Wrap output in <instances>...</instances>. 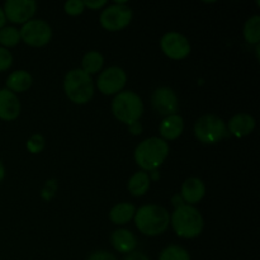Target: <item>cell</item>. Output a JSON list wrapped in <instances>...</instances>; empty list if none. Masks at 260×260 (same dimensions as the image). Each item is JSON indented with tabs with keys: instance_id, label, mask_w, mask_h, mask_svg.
Returning <instances> with one entry per match:
<instances>
[{
	"instance_id": "cell-1",
	"label": "cell",
	"mask_w": 260,
	"mask_h": 260,
	"mask_svg": "<svg viewBox=\"0 0 260 260\" xmlns=\"http://www.w3.org/2000/svg\"><path fill=\"white\" fill-rule=\"evenodd\" d=\"M135 223L141 234L157 236L164 234L170 225V215L162 206L145 205L135 212Z\"/></svg>"
},
{
	"instance_id": "cell-2",
	"label": "cell",
	"mask_w": 260,
	"mask_h": 260,
	"mask_svg": "<svg viewBox=\"0 0 260 260\" xmlns=\"http://www.w3.org/2000/svg\"><path fill=\"white\" fill-rule=\"evenodd\" d=\"M169 155V144L160 137H149L137 145L135 161L144 172L159 169Z\"/></svg>"
},
{
	"instance_id": "cell-3",
	"label": "cell",
	"mask_w": 260,
	"mask_h": 260,
	"mask_svg": "<svg viewBox=\"0 0 260 260\" xmlns=\"http://www.w3.org/2000/svg\"><path fill=\"white\" fill-rule=\"evenodd\" d=\"M170 225L179 238L193 239L201 235L205 221L194 206L184 205L175 208L170 216Z\"/></svg>"
},
{
	"instance_id": "cell-4",
	"label": "cell",
	"mask_w": 260,
	"mask_h": 260,
	"mask_svg": "<svg viewBox=\"0 0 260 260\" xmlns=\"http://www.w3.org/2000/svg\"><path fill=\"white\" fill-rule=\"evenodd\" d=\"M94 81L89 74L81 69L68 71L63 79L66 96L75 104H86L94 95Z\"/></svg>"
},
{
	"instance_id": "cell-5",
	"label": "cell",
	"mask_w": 260,
	"mask_h": 260,
	"mask_svg": "<svg viewBox=\"0 0 260 260\" xmlns=\"http://www.w3.org/2000/svg\"><path fill=\"white\" fill-rule=\"evenodd\" d=\"M112 112L119 122L129 126L141 118L144 113V103L139 94L124 90L114 96L112 102Z\"/></svg>"
},
{
	"instance_id": "cell-6",
	"label": "cell",
	"mask_w": 260,
	"mask_h": 260,
	"mask_svg": "<svg viewBox=\"0 0 260 260\" xmlns=\"http://www.w3.org/2000/svg\"><path fill=\"white\" fill-rule=\"evenodd\" d=\"M194 135L202 144L212 145L220 142L228 135V128L222 118L216 114H205L194 124Z\"/></svg>"
},
{
	"instance_id": "cell-7",
	"label": "cell",
	"mask_w": 260,
	"mask_h": 260,
	"mask_svg": "<svg viewBox=\"0 0 260 260\" xmlns=\"http://www.w3.org/2000/svg\"><path fill=\"white\" fill-rule=\"evenodd\" d=\"M134 13L126 4H112L104 8L101 14V25L109 32L124 29L131 23Z\"/></svg>"
},
{
	"instance_id": "cell-8",
	"label": "cell",
	"mask_w": 260,
	"mask_h": 260,
	"mask_svg": "<svg viewBox=\"0 0 260 260\" xmlns=\"http://www.w3.org/2000/svg\"><path fill=\"white\" fill-rule=\"evenodd\" d=\"M20 40L32 47H42L52 38V29L42 19H30L19 30Z\"/></svg>"
},
{
	"instance_id": "cell-9",
	"label": "cell",
	"mask_w": 260,
	"mask_h": 260,
	"mask_svg": "<svg viewBox=\"0 0 260 260\" xmlns=\"http://www.w3.org/2000/svg\"><path fill=\"white\" fill-rule=\"evenodd\" d=\"M127 81L126 71L118 66H111L102 71L98 76L96 86L104 95H114L121 93Z\"/></svg>"
},
{
	"instance_id": "cell-10",
	"label": "cell",
	"mask_w": 260,
	"mask_h": 260,
	"mask_svg": "<svg viewBox=\"0 0 260 260\" xmlns=\"http://www.w3.org/2000/svg\"><path fill=\"white\" fill-rule=\"evenodd\" d=\"M164 55L172 60H183L190 52V43L184 35L179 32L165 33L160 41Z\"/></svg>"
},
{
	"instance_id": "cell-11",
	"label": "cell",
	"mask_w": 260,
	"mask_h": 260,
	"mask_svg": "<svg viewBox=\"0 0 260 260\" xmlns=\"http://www.w3.org/2000/svg\"><path fill=\"white\" fill-rule=\"evenodd\" d=\"M3 10L7 20L15 24H24L36 14L37 3L35 0H8Z\"/></svg>"
},
{
	"instance_id": "cell-12",
	"label": "cell",
	"mask_w": 260,
	"mask_h": 260,
	"mask_svg": "<svg viewBox=\"0 0 260 260\" xmlns=\"http://www.w3.org/2000/svg\"><path fill=\"white\" fill-rule=\"evenodd\" d=\"M151 106L159 116H162L165 118V117L177 114L178 108H179V101L172 88L161 86L152 93Z\"/></svg>"
},
{
	"instance_id": "cell-13",
	"label": "cell",
	"mask_w": 260,
	"mask_h": 260,
	"mask_svg": "<svg viewBox=\"0 0 260 260\" xmlns=\"http://www.w3.org/2000/svg\"><path fill=\"white\" fill-rule=\"evenodd\" d=\"M20 114V102L17 94L7 88L0 89V119L14 121Z\"/></svg>"
},
{
	"instance_id": "cell-14",
	"label": "cell",
	"mask_w": 260,
	"mask_h": 260,
	"mask_svg": "<svg viewBox=\"0 0 260 260\" xmlns=\"http://www.w3.org/2000/svg\"><path fill=\"white\" fill-rule=\"evenodd\" d=\"M255 118L248 113H238L229 121V132L235 137H245L255 128Z\"/></svg>"
},
{
	"instance_id": "cell-15",
	"label": "cell",
	"mask_w": 260,
	"mask_h": 260,
	"mask_svg": "<svg viewBox=\"0 0 260 260\" xmlns=\"http://www.w3.org/2000/svg\"><path fill=\"white\" fill-rule=\"evenodd\" d=\"M206 194V187L205 183L200 179V178H188L182 185V192L180 196L184 200L185 205H196L200 202Z\"/></svg>"
},
{
	"instance_id": "cell-16",
	"label": "cell",
	"mask_w": 260,
	"mask_h": 260,
	"mask_svg": "<svg viewBox=\"0 0 260 260\" xmlns=\"http://www.w3.org/2000/svg\"><path fill=\"white\" fill-rule=\"evenodd\" d=\"M184 131V119L179 114H173V116L165 117L159 126L160 139L164 141L175 140L180 136Z\"/></svg>"
},
{
	"instance_id": "cell-17",
	"label": "cell",
	"mask_w": 260,
	"mask_h": 260,
	"mask_svg": "<svg viewBox=\"0 0 260 260\" xmlns=\"http://www.w3.org/2000/svg\"><path fill=\"white\" fill-rule=\"evenodd\" d=\"M111 244L118 253L129 254L135 250L137 240L134 234L126 229H118L111 235Z\"/></svg>"
},
{
	"instance_id": "cell-18",
	"label": "cell",
	"mask_w": 260,
	"mask_h": 260,
	"mask_svg": "<svg viewBox=\"0 0 260 260\" xmlns=\"http://www.w3.org/2000/svg\"><path fill=\"white\" fill-rule=\"evenodd\" d=\"M32 75L24 70L14 71V73H12L8 76L7 81H5L8 90H10L14 94L27 91L32 86Z\"/></svg>"
},
{
	"instance_id": "cell-19",
	"label": "cell",
	"mask_w": 260,
	"mask_h": 260,
	"mask_svg": "<svg viewBox=\"0 0 260 260\" xmlns=\"http://www.w3.org/2000/svg\"><path fill=\"white\" fill-rule=\"evenodd\" d=\"M135 212H136V207L132 203H118L109 212V220L114 225H126L135 217Z\"/></svg>"
},
{
	"instance_id": "cell-20",
	"label": "cell",
	"mask_w": 260,
	"mask_h": 260,
	"mask_svg": "<svg viewBox=\"0 0 260 260\" xmlns=\"http://www.w3.org/2000/svg\"><path fill=\"white\" fill-rule=\"evenodd\" d=\"M150 183H151V180L149 178V173L141 170V172L135 173L129 178L127 187H128L129 193L132 196H135V197H141V196L146 194V192L149 190Z\"/></svg>"
},
{
	"instance_id": "cell-21",
	"label": "cell",
	"mask_w": 260,
	"mask_h": 260,
	"mask_svg": "<svg viewBox=\"0 0 260 260\" xmlns=\"http://www.w3.org/2000/svg\"><path fill=\"white\" fill-rule=\"evenodd\" d=\"M104 63V57L98 51H89L85 53L81 60V70L91 76V74H96L102 70Z\"/></svg>"
},
{
	"instance_id": "cell-22",
	"label": "cell",
	"mask_w": 260,
	"mask_h": 260,
	"mask_svg": "<svg viewBox=\"0 0 260 260\" xmlns=\"http://www.w3.org/2000/svg\"><path fill=\"white\" fill-rule=\"evenodd\" d=\"M244 37L250 45H259L260 41V17L253 15L244 25Z\"/></svg>"
},
{
	"instance_id": "cell-23",
	"label": "cell",
	"mask_w": 260,
	"mask_h": 260,
	"mask_svg": "<svg viewBox=\"0 0 260 260\" xmlns=\"http://www.w3.org/2000/svg\"><path fill=\"white\" fill-rule=\"evenodd\" d=\"M20 42V33L14 27H4L0 29V45L7 47H14Z\"/></svg>"
},
{
	"instance_id": "cell-24",
	"label": "cell",
	"mask_w": 260,
	"mask_h": 260,
	"mask_svg": "<svg viewBox=\"0 0 260 260\" xmlns=\"http://www.w3.org/2000/svg\"><path fill=\"white\" fill-rule=\"evenodd\" d=\"M159 260H190L189 253L178 245H169L161 251Z\"/></svg>"
},
{
	"instance_id": "cell-25",
	"label": "cell",
	"mask_w": 260,
	"mask_h": 260,
	"mask_svg": "<svg viewBox=\"0 0 260 260\" xmlns=\"http://www.w3.org/2000/svg\"><path fill=\"white\" fill-rule=\"evenodd\" d=\"M84 9H85V5H84V2H81V0H69L63 5V10H65L66 14L73 15V17L80 15L84 12Z\"/></svg>"
},
{
	"instance_id": "cell-26",
	"label": "cell",
	"mask_w": 260,
	"mask_h": 260,
	"mask_svg": "<svg viewBox=\"0 0 260 260\" xmlns=\"http://www.w3.org/2000/svg\"><path fill=\"white\" fill-rule=\"evenodd\" d=\"M27 147L32 154H38L45 147V139L41 135H33L27 142Z\"/></svg>"
},
{
	"instance_id": "cell-27",
	"label": "cell",
	"mask_w": 260,
	"mask_h": 260,
	"mask_svg": "<svg viewBox=\"0 0 260 260\" xmlns=\"http://www.w3.org/2000/svg\"><path fill=\"white\" fill-rule=\"evenodd\" d=\"M13 63V56L7 48L0 47V73L8 70Z\"/></svg>"
},
{
	"instance_id": "cell-28",
	"label": "cell",
	"mask_w": 260,
	"mask_h": 260,
	"mask_svg": "<svg viewBox=\"0 0 260 260\" xmlns=\"http://www.w3.org/2000/svg\"><path fill=\"white\" fill-rule=\"evenodd\" d=\"M88 260H117V258L113 255V254L108 253V251L101 250L91 254V255L88 258Z\"/></svg>"
},
{
	"instance_id": "cell-29",
	"label": "cell",
	"mask_w": 260,
	"mask_h": 260,
	"mask_svg": "<svg viewBox=\"0 0 260 260\" xmlns=\"http://www.w3.org/2000/svg\"><path fill=\"white\" fill-rule=\"evenodd\" d=\"M107 4H108V3H107L106 0H95V2H84V5H85V8H89V9H91V10H98V9H101V8L106 7Z\"/></svg>"
},
{
	"instance_id": "cell-30",
	"label": "cell",
	"mask_w": 260,
	"mask_h": 260,
	"mask_svg": "<svg viewBox=\"0 0 260 260\" xmlns=\"http://www.w3.org/2000/svg\"><path fill=\"white\" fill-rule=\"evenodd\" d=\"M123 260H150L145 254L139 253V251H132V253L127 254V256Z\"/></svg>"
},
{
	"instance_id": "cell-31",
	"label": "cell",
	"mask_w": 260,
	"mask_h": 260,
	"mask_svg": "<svg viewBox=\"0 0 260 260\" xmlns=\"http://www.w3.org/2000/svg\"><path fill=\"white\" fill-rule=\"evenodd\" d=\"M128 129H129V132H131L132 135H135V136H137V135H140V134H141V132H142V124L140 123L139 121L134 122V123L129 124Z\"/></svg>"
},
{
	"instance_id": "cell-32",
	"label": "cell",
	"mask_w": 260,
	"mask_h": 260,
	"mask_svg": "<svg viewBox=\"0 0 260 260\" xmlns=\"http://www.w3.org/2000/svg\"><path fill=\"white\" fill-rule=\"evenodd\" d=\"M172 203H173V206H174L175 208H178V207H180V206H184L185 205L184 200H183V197H182V196H180V193H178V194L173 196V197H172Z\"/></svg>"
},
{
	"instance_id": "cell-33",
	"label": "cell",
	"mask_w": 260,
	"mask_h": 260,
	"mask_svg": "<svg viewBox=\"0 0 260 260\" xmlns=\"http://www.w3.org/2000/svg\"><path fill=\"white\" fill-rule=\"evenodd\" d=\"M149 178L150 180H159L160 179V173L156 170H151V172L149 173Z\"/></svg>"
},
{
	"instance_id": "cell-34",
	"label": "cell",
	"mask_w": 260,
	"mask_h": 260,
	"mask_svg": "<svg viewBox=\"0 0 260 260\" xmlns=\"http://www.w3.org/2000/svg\"><path fill=\"white\" fill-rule=\"evenodd\" d=\"M5 23H7V18H5L4 10H3L2 8H0V29L5 27Z\"/></svg>"
},
{
	"instance_id": "cell-35",
	"label": "cell",
	"mask_w": 260,
	"mask_h": 260,
	"mask_svg": "<svg viewBox=\"0 0 260 260\" xmlns=\"http://www.w3.org/2000/svg\"><path fill=\"white\" fill-rule=\"evenodd\" d=\"M4 178H5V168H4V164L2 162V160H0V182H2Z\"/></svg>"
}]
</instances>
